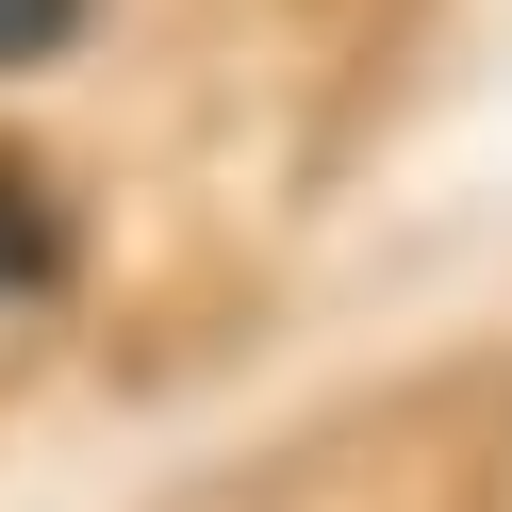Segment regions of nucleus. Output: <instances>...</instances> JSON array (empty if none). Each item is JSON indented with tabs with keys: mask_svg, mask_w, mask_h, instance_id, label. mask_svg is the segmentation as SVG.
I'll return each mask as SVG.
<instances>
[{
	"mask_svg": "<svg viewBox=\"0 0 512 512\" xmlns=\"http://www.w3.org/2000/svg\"><path fill=\"white\" fill-rule=\"evenodd\" d=\"M50 265H67V232L34 215V182L0 166V314H17V298H50Z\"/></svg>",
	"mask_w": 512,
	"mask_h": 512,
	"instance_id": "1",
	"label": "nucleus"
},
{
	"mask_svg": "<svg viewBox=\"0 0 512 512\" xmlns=\"http://www.w3.org/2000/svg\"><path fill=\"white\" fill-rule=\"evenodd\" d=\"M67 34H83V0H0V67H50Z\"/></svg>",
	"mask_w": 512,
	"mask_h": 512,
	"instance_id": "2",
	"label": "nucleus"
}]
</instances>
